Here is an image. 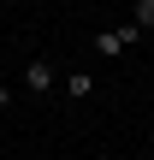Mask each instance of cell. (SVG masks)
<instances>
[{
    "instance_id": "6da1fadb",
    "label": "cell",
    "mask_w": 154,
    "mask_h": 160,
    "mask_svg": "<svg viewBox=\"0 0 154 160\" xmlns=\"http://www.w3.org/2000/svg\"><path fill=\"white\" fill-rule=\"evenodd\" d=\"M24 89H30V95H53V65H47V59H30V65H24Z\"/></svg>"
},
{
    "instance_id": "7a4b0ae2",
    "label": "cell",
    "mask_w": 154,
    "mask_h": 160,
    "mask_svg": "<svg viewBox=\"0 0 154 160\" xmlns=\"http://www.w3.org/2000/svg\"><path fill=\"white\" fill-rule=\"evenodd\" d=\"M95 53L101 59H125V36L119 30H95Z\"/></svg>"
},
{
    "instance_id": "3957f363",
    "label": "cell",
    "mask_w": 154,
    "mask_h": 160,
    "mask_svg": "<svg viewBox=\"0 0 154 160\" xmlns=\"http://www.w3.org/2000/svg\"><path fill=\"white\" fill-rule=\"evenodd\" d=\"M65 89H71V95H95V71H71Z\"/></svg>"
},
{
    "instance_id": "277c9868",
    "label": "cell",
    "mask_w": 154,
    "mask_h": 160,
    "mask_svg": "<svg viewBox=\"0 0 154 160\" xmlns=\"http://www.w3.org/2000/svg\"><path fill=\"white\" fill-rule=\"evenodd\" d=\"M131 12H137V18H131L137 30H154V0H131Z\"/></svg>"
},
{
    "instance_id": "5b68a950",
    "label": "cell",
    "mask_w": 154,
    "mask_h": 160,
    "mask_svg": "<svg viewBox=\"0 0 154 160\" xmlns=\"http://www.w3.org/2000/svg\"><path fill=\"white\" fill-rule=\"evenodd\" d=\"M6 101H12V89H6V83H0V107H6Z\"/></svg>"
}]
</instances>
